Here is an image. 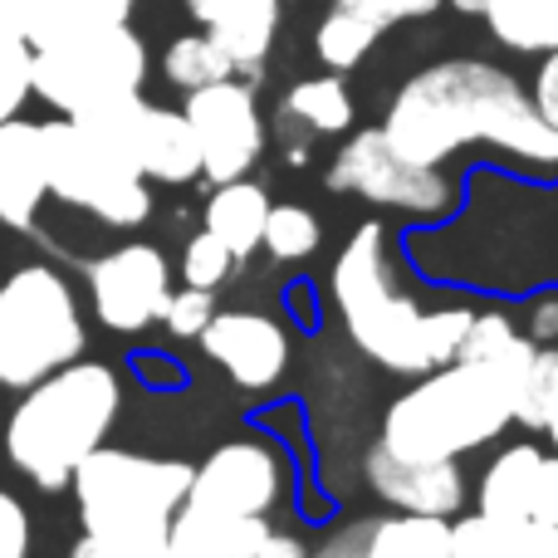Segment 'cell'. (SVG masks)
Segmentation results:
<instances>
[{
    "mask_svg": "<svg viewBox=\"0 0 558 558\" xmlns=\"http://www.w3.org/2000/svg\"><path fill=\"white\" fill-rule=\"evenodd\" d=\"M387 143L426 167L451 162L471 143H490L530 167H558V133L539 118L514 74L485 59H441L397 88L383 118Z\"/></svg>",
    "mask_w": 558,
    "mask_h": 558,
    "instance_id": "1",
    "label": "cell"
},
{
    "mask_svg": "<svg viewBox=\"0 0 558 558\" xmlns=\"http://www.w3.org/2000/svg\"><path fill=\"white\" fill-rule=\"evenodd\" d=\"M328 289H333L338 318H343L353 348L397 377H422L451 363L475 314L465 304L422 308L412 294H402L383 221H363L348 235V245L333 260V275H328Z\"/></svg>",
    "mask_w": 558,
    "mask_h": 558,
    "instance_id": "2",
    "label": "cell"
},
{
    "mask_svg": "<svg viewBox=\"0 0 558 558\" xmlns=\"http://www.w3.org/2000/svg\"><path fill=\"white\" fill-rule=\"evenodd\" d=\"M123 412V383L108 363L74 357L20 392L5 416V461L35 490H69L78 461L108 441Z\"/></svg>",
    "mask_w": 558,
    "mask_h": 558,
    "instance_id": "3",
    "label": "cell"
},
{
    "mask_svg": "<svg viewBox=\"0 0 558 558\" xmlns=\"http://www.w3.org/2000/svg\"><path fill=\"white\" fill-rule=\"evenodd\" d=\"M514 426V392L490 367L451 357L432 373L412 377L402 397L383 412L377 441L422 461H461L481 446L500 441Z\"/></svg>",
    "mask_w": 558,
    "mask_h": 558,
    "instance_id": "4",
    "label": "cell"
},
{
    "mask_svg": "<svg viewBox=\"0 0 558 558\" xmlns=\"http://www.w3.org/2000/svg\"><path fill=\"white\" fill-rule=\"evenodd\" d=\"M88 324L78 294L54 265L35 260L0 279V387L25 392L54 367L84 357Z\"/></svg>",
    "mask_w": 558,
    "mask_h": 558,
    "instance_id": "5",
    "label": "cell"
},
{
    "mask_svg": "<svg viewBox=\"0 0 558 558\" xmlns=\"http://www.w3.org/2000/svg\"><path fill=\"white\" fill-rule=\"evenodd\" d=\"M186 485H192V465L177 456L118 451L104 441L78 461L69 490L84 534H167L186 500Z\"/></svg>",
    "mask_w": 558,
    "mask_h": 558,
    "instance_id": "6",
    "label": "cell"
},
{
    "mask_svg": "<svg viewBox=\"0 0 558 558\" xmlns=\"http://www.w3.org/2000/svg\"><path fill=\"white\" fill-rule=\"evenodd\" d=\"M45 147V182L49 196H59L74 211H88L94 221L133 231L153 216V186L133 172L118 147H108L98 133H88L74 118H49L39 123Z\"/></svg>",
    "mask_w": 558,
    "mask_h": 558,
    "instance_id": "7",
    "label": "cell"
},
{
    "mask_svg": "<svg viewBox=\"0 0 558 558\" xmlns=\"http://www.w3.org/2000/svg\"><path fill=\"white\" fill-rule=\"evenodd\" d=\"M147 45L128 29V20L59 49H29V94L45 98L59 118H78L98 104L143 94Z\"/></svg>",
    "mask_w": 558,
    "mask_h": 558,
    "instance_id": "8",
    "label": "cell"
},
{
    "mask_svg": "<svg viewBox=\"0 0 558 558\" xmlns=\"http://www.w3.org/2000/svg\"><path fill=\"white\" fill-rule=\"evenodd\" d=\"M324 186L343 196H363L373 206H392V211H407L416 221L451 216L456 206V186L441 177V167L402 157L387 143L383 128H363V133L348 137L333 153V162H328Z\"/></svg>",
    "mask_w": 558,
    "mask_h": 558,
    "instance_id": "9",
    "label": "cell"
},
{
    "mask_svg": "<svg viewBox=\"0 0 558 558\" xmlns=\"http://www.w3.org/2000/svg\"><path fill=\"white\" fill-rule=\"evenodd\" d=\"M74 123H84L88 133H98L108 147H118L143 182L186 186L202 177V153H196L192 123H186L177 108L147 104L143 94L98 104V108H88V113H78Z\"/></svg>",
    "mask_w": 558,
    "mask_h": 558,
    "instance_id": "10",
    "label": "cell"
},
{
    "mask_svg": "<svg viewBox=\"0 0 558 558\" xmlns=\"http://www.w3.org/2000/svg\"><path fill=\"white\" fill-rule=\"evenodd\" d=\"M182 118L192 123L196 153H202L206 182H235L265 153V118L255 104V88L245 78H216L206 88L186 94Z\"/></svg>",
    "mask_w": 558,
    "mask_h": 558,
    "instance_id": "11",
    "label": "cell"
},
{
    "mask_svg": "<svg viewBox=\"0 0 558 558\" xmlns=\"http://www.w3.org/2000/svg\"><path fill=\"white\" fill-rule=\"evenodd\" d=\"M167 294H172V265L147 241L113 245L88 265V304L108 333H147L162 318Z\"/></svg>",
    "mask_w": 558,
    "mask_h": 558,
    "instance_id": "12",
    "label": "cell"
},
{
    "mask_svg": "<svg viewBox=\"0 0 558 558\" xmlns=\"http://www.w3.org/2000/svg\"><path fill=\"white\" fill-rule=\"evenodd\" d=\"M284 500V456L260 436H235L192 465L186 500L206 514H270Z\"/></svg>",
    "mask_w": 558,
    "mask_h": 558,
    "instance_id": "13",
    "label": "cell"
},
{
    "mask_svg": "<svg viewBox=\"0 0 558 558\" xmlns=\"http://www.w3.org/2000/svg\"><path fill=\"white\" fill-rule=\"evenodd\" d=\"M196 343L241 392H270L289 373V328L260 308H216Z\"/></svg>",
    "mask_w": 558,
    "mask_h": 558,
    "instance_id": "14",
    "label": "cell"
},
{
    "mask_svg": "<svg viewBox=\"0 0 558 558\" xmlns=\"http://www.w3.org/2000/svg\"><path fill=\"white\" fill-rule=\"evenodd\" d=\"M363 481L383 505L407 514H441V520H451L465 505L461 461H422V456H402L383 441H373L363 451Z\"/></svg>",
    "mask_w": 558,
    "mask_h": 558,
    "instance_id": "15",
    "label": "cell"
},
{
    "mask_svg": "<svg viewBox=\"0 0 558 558\" xmlns=\"http://www.w3.org/2000/svg\"><path fill=\"white\" fill-rule=\"evenodd\" d=\"M186 10L226 49L235 78H260L279 35V0H186Z\"/></svg>",
    "mask_w": 558,
    "mask_h": 558,
    "instance_id": "16",
    "label": "cell"
},
{
    "mask_svg": "<svg viewBox=\"0 0 558 558\" xmlns=\"http://www.w3.org/2000/svg\"><path fill=\"white\" fill-rule=\"evenodd\" d=\"M49 196L45 182V147L39 123L10 118L0 123V226L10 231H35V216Z\"/></svg>",
    "mask_w": 558,
    "mask_h": 558,
    "instance_id": "17",
    "label": "cell"
},
{
    "mask_svg": "<svg viewBox=\"0 0 558 558\" xmlns=\"http://www.w3.org/2000/svg\"><path fill=\"white\" fill-rule=\"evenodd\" d=\"M402 20V0H333L314 29V54L333 74H348L367 59V49Z\"/></svg>",
    "mask_w": 558,
    "mask_h": 558,
    "instance_id": "18",
    "label": "cell"
},
{
    "mask_svg": "<svg viewBox=\"0 0 558 558\" xmlns=\"http://www.w3.org/2000/svg\"><path fill=\"white\" fill-rule=\"evenodd\" d=\"M270 534V514H206L182 510L167 524V558H255Z\"/></svg>",
    "mask_w": 558,
    "mask_h": 558,
    "instance_id": "19",
    "label": "cell"
},
{
    "mask_svg": "<svg viewBox=\"0 0 558 558\" xmlns=\"http://www.w3.org/2000/svg\"><path fill=\"white\" fill-rule=\"evenodd\" d=\"M451 558H558V524L461 514L451 524Z\"/></svg>",
    "mask_w": 558,
    "mask_h": 558,
    "instance_id": "20",
    "label": "cell"
},
{
    "mask_svg": "<svg viewBox=\"0 0 558 558\" xmlns=\"http://www.w3.org/2000/svg\"><path fill=\"white\" fill-rule=\"evenodd\" d=\"M265 211H270V192L251 177H235V182H216L211 202H206V226L235 260H251L260 251V231H265Z\"/></svg>",
    "mask_w": 558,
    "mask_h": 558,
    "instance_id": "21",
    "label": "cell"
},
{
    "mask_svg": "<svg viewBox=\"0 0 558 558\" xmlns=\"http://www.w3.org/2000/svg\"><path fill=\"white\" fill-rule=\"evenodd\" d=\"M544 451L534 441H514L481 471V490H475V510L495 514V520H530V495L534 475H539Z\"/></svg>",
    "mask_w": 558,
    "mask_h": 558,
    "instance_id": "22",
    "label": "cell"
},
{
    "mask_svg": "<svg viewBox=\"0 0 558 558\" xmlns=\"http://www.w3.org/2000/svg\"><path fill=\"white\" fill-rule=\"evenodd\" d=\"M534 348H539V343H530V338L514 328L510 314L485 308V314H471V328H465L456 357L490 367V373L505 377V383H510V392H514V387H520V377H524V367H530V357H534Z\"/></svg>",
    "mask_w": 558,
    "mask_h": 558,
    "instance_id": "23",
    "label": "cell"
},
{
    "mask_svg": "<svg viewBox=\"0 0 558 558\" xmlns=\"http://www.w3.org/2000/svg\"><path fill=\"white\" fill-rule=\"evenodd\" d=\"M363 558H451V520L392 510L363 524Z\"/></svg>",
    "mask_w": 558,
    "mask_h": 558,
    "instance_id": "24",
    "label": "cell"
},
{
    "mask_svg": "<svg viewBox=\"0 0 558 558\" xmlns=\"http://www.w3.org/2000/svg\"><path fill=\"white\" fill-rule=\"evenodd\" d=\"M279 123L284 128H299L308 137H338L353 128V94L338 74H324V78H304L284 94L279 104Z\"/></svg>",
    "mask_w": 558,
    "mask_h": 558,
    "instance_id": "25",
    "label": "cell"
},
{
    "mask_svg": "<svg viewBox=\"0 0 558 558\" xmlns=\"http://www.w3.org/2000/svg\"><path fill=\"white\" fill-rule=\"evenodd\" d=\"M118 10H108L104 0H35L20 25V39L29 49H59V45H74V39L94 35L104 25H118Z\"/></svg>",
    "mask_w": 558,
    "mask_h": 558,
    "instance_id": "26",
    "label": "cell"
},
{
    "mask_svg": "<svg viewBox=\"0 0 558 558\" xmlns=\"http://www.w3.org/2000/svg\"><path fill=\"white\" fill-rule=\"evenodd\" d=\"M481 20L514 54H549V49H558V0H485Z\"/></svg>",
    "mask_w": 558,
    "mask_h": 558,
    "instance_id": "27",
    "label": "cell"
},
{
    "mask_svg": "<svg viewBox=\"0 0 558 558\" xmlns=\"http://www.w3.org/2000/svg\"><path fill=\"white\" fill-rule=\"evenodd\" d=\"M324 245V226L308 206L299 202H270L265 211V231H260V251L279 265H304L308 255Z\"/></svg>",
    "mask_w": 558,
    "mask_h": 558,
    "instance_id": "28",
    "label": "cell"
},
{
    "mask_svg": "<svg viewBox=\"0 0 558 558\" xmlns=\"http://www.w3.org/2000/svg\"><path fill=\"white\" fill-rule=\"evenodd\" d=\"M162 74L172 88H186V94H192V88H206V84H216V78H235V64L202 29V35H177L172 45H167Z\"/></svg>",
    "mask_w": 558,
    "mask_h": 558,
    "instance_id": "29",
    "label": "cell"
},
{
    "mask_svg": "<svg viewBox=\"0 0 558 558\" xmlns=\"http://www.w3.org/2000/svg\"><path fill=\"white\" fill-rule=\"evenodd\" d=\"M554 392H558V343H539L530 357V367H524L520 387H514V426L539 432Z\"/></svg>",
    "mask_w": 558,
    "mask_h": 558,
    "instance_id": "30",
    "label": "cell"
},
{
    "mask_svg": "<svg viewBox=\"0 0 558 558\" xmlns=\"http://www.w3.org/2000/svg\"><path fill=\"white\" fill-rule=\"evenodd\" d=\"M235 265L241 260H235V255L226 251L211 231H196L192 241H186V251H182V279L186 284H196V289H221L226 279H231Z\"/></svg>",
    "mask_w": 558,
    "mask_h": 558,
    "instance_id": "31",
    "label": "cell"
},
{
    "mask_svg": "<svg viewBox=\"0 0 558 558\" xmlns=\"http://www.w3.org/2000/svg\"><path fill=\"white\" fill-rule=\"evenodd\" d=\"M216 314V299H211V289H196V284H182V289H172L167 294V304H162V318L157 324L167 328V338H177V343H186V338H196L206 328V318Z\"/></svg>",
    "mask_w": 558,
    "mask_h": 558,
    "instance_id": "32",
    "label": "cell"
},
{
    "mask_svg": "<svg viewBox=\"0 0 558 558\" xmlns=\"http://www.w3.org/2000/svg\"><path fill=\"white\" fill-rule=\"evenodd\" d=\"M69 558H167V534H78Z\"/></svg>",
    "mask_w": 558,
    "mask_h": 558,
    "instance_id": "33",
    "label": "cell"
},
{
    "mask_svg": "<svg viewBox=\"0 0 558 558\" xmlns=\"http://www.w3.org/2000/svg\"><path fill=\"white\" fill-rule=\"evenodd\" d=\"M29 98V45L25 39H5L0 45V123L20 118Z\"/></svg>",
    "mask_w": 558,
    "mask_h": 558,
    "instance_id": "34",
    "label": "cell"
},
{
    "mask_svg": "<svg viewBox=\"0 0 558 558\" xmlns=\"http://www.w3.org/2000/svg\"><path fill=\"white\" fill-rule=\"evenodd\" d=\"M35 530H29V510L0 485V558H29Z\"/></svg>",
    "mask_w": 558,
    "mask_h": 558,
    "instance_id": "35",
    "label": "cell"
},
{
    "mask_svg": "<svg viewBox=\"0 0 558 558\" xmlns=\"http://www.w3.org/2000/svg\"><path fill=\"white\" fill-rule=\"evenodd\" d=\"M530 520L558 524V451H544L539 475H534V495H530Z\"/></svg>",
    "mask_w": 558,
    "mask_h": 558,
    "instance_id": "36",
    "label": "cell"
},
{
    "mask_svg": "<svg viewBox=\"0 0 558 558\" xmlns=\"http://www.w3.org/2000/svg\"><path fill=\"white\" fill-rule=\"evenodd\" d=\"M534 108H539V118L558 133V49H549L539 64V74H534Z\"/></svg>",
    "mask_w": 558,
    "mask_h": 558,
    "instance_id": "37",
    "label": "cell"
},
{
    "mask_svg": "<svg viewBox=\"0 0 558 558\" xmlns=\"http://www.w3.org/2000/svg\"><path fill=\"white\" fill-rule=\"evenodd\" d=\"M530 343H558V294H539L530 304Z\"/></svg>",
    "mask_w": 558,
    "mask_h": 558,
    "instance_id": "38",
    "label": "cell"
},
{
    "mask_svg": "<svg viewBox=\"0 0 558 558\" xmlns=\"http://www.w3.org/2000/svg\"><path fill=\"white\" fill-rule=\"evenodd\" d=\"M363 524H367V520H357V524H348V530H338L333 539H324L318 549H308V558H363Z\"/></svg>",
    "mask_w": 558,
    "mask_h": 558,
    "instance_id": "39",
    "label": "cell"
},
{
    "mask_svg": "<svg viewBox=\"0 0 558 558\" xmlns=\"http://www.w3.org/2000/svg\"><path fill=\"white\" fill-rule=\"evenodd\" d=\"M255 558H308V544L299 539V534H279V530H270V534H265V544L255 549Z\"/></svg>",
    "mask_w": 558,
    "mask_h": 558,
    "instance_id": "40",
    "label": "cell"
},
{
    "mask_svg": "<svg viewBox=\"0 0 558 558\" xmlns=\"http://www.w3.org/2000/svg\"><path fill=\"white\" fill-rule=\"evenodd\" d=\"M29 5H35V0H0V25L20 29L25 25V15H29Z\"/></svg>",
    "mask_w": 558,
    "mask_h": 558,
    "instance_id": "41",
    "label": "cell"
},
{
    "mask_svg": "<svg viewBox=\"0 0 558 558\" xmlns=\"http://www.w3.org/2000/svg\"><path fill=\"white\" fill-rule=\"evenodd\" d=\"M446 0H402V20H426V15H436Z\"/></svg>",
    "mask_w": 558,
    "mask_h": 558,
    "instance_id": "42",
    "label": "cell"
},
{
    "mask_svg": "<svg viewBox=\"0 0 558 558\" xmlns=\"http://www.w3.org/2000/svg\"><path fill=\"white\" fill-rule=\"evenodd\" d=\"M544 436H549V446L558 451V392H554V402H549V412H544V426H539Z\"/></svg>",
    "mask_w": 558,
    "mask_h": 558,
    "instance_id": "43",
    "label": "cell"
},
{
    "mask_svg": "<svg viewBox=\"0 0 558 558\" xmlns=\"http://www.w3.org/2000/svg\"><path fill=\"white\" fill-rule=\"evenodd\" d=\"M104 5H108V10H118V15H128V10H133L137 0H104Z\"/></svg>",
    "mask_w": 558,
    "mask_h": 558,
    "instance_id": "44",
    "label": "cell"
},
{
    "mask_svg": "<svg viewBox=\"0 0 558 558\" xmlns=\"http://www.w3.org/2000/svg\"><path fill=\"white\" fill-rule=\"evenodd\" d=\"M5 39H20V29H10V25H0V45H5Z\"/></svg>",
    "mask_w": 558,
    "mask_h": 558,
    "instance_id": "45",
    "label": "cell"
}]
</instances>
